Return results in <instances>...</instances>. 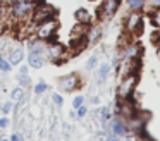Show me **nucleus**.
<instances>
[{
    "mask_svg": "<svg viewBox=\"0 0 160 141\" xmlns=\"http://www.w3.org/2000/svg\"><path fill=\"white\" fill-rule=\"evenodd\" d=\"M11 98H12V102H21L22 98H24V89H22V86H19V88H14L11 91Z\"/></svg>",
    "mask_w": 160,
    "mask_h": 141,
    "instance_id": "obj_17",
    "label": "nucleus"
},
{
    "mask_svg": "<svg viewBox=\"0 0 160 141\" xmlns=\"http://www.w3.org/2000/svg\"><path fill=\"white\" fill-rule=\"evenodd\" d=\"M88 26L90 24H81V23H76V26L71 29V38H81V36H86V31H88Z\"/></svg>",
    "mask_w": 160,
    "mask_h": 141,
    "instance_id": "obj_13",
    "label": "nucleus"
},
{
    "mask_svg": "<svg viewBox=\"0 0 160 141\" xmlns=\"http://www.w3.org/2000/svg\"><path fill=\"white\" fill-rule=\"evenodd\" d=\"M148 19H150V23H152V26L155 28V29H160V5L153 7V9L150 10Z\"/></svg>",
    "mask_w": 160,
    "mask_h": 141,
    "instance_id": "obj_14",
    "label": "nucleus"
},
{
    "mask_svg": "<svg viewBox=\"0 0 160 141\" xmlns=\"http://www.w3.org/2000/svg\"><path fill=\"white\" fill-rule=\"evenodd\" d=\"M0 2H2V3H5V2H7V0H0Z\"/></svg>",
    "mask_w": 160,
    "mask_h": 141,
    "instance_id": "obj_35",
    "label": "nucleus"
},
{
    "mask_svg": "<svg viewBox=\"0 0 160 141\" xmlns=\"http://www.w3.org/2000/svg\"><path fill=\"white\" fill-rule=\"evenodd\" d=\"M22 2H29V3H36L38 0H22Z\"/></svg>",
    "mask_w": 160,
    "mask_h": 141,
    "instance_id": "obj_33",
    "label": "nucleus"
},
{
    "mask_svg": "<svg viewBox=\"0 0 160 141\" xmlns=\"http://www.w3.org/2000/svg\"><path fill=\"white\" fill-rule=\"evenodd\" d=\"M126 2H128L129 10H136V12H141V10H145L146 2H148V0H126Z\"/></svg>",
    "mask_w": 160,
    "mask_h": 141,
    "instance_id": "obj_16",
    "label": "nucleus"
},
{
    "mask_svg": "<svg viewBox=\"0 0 160 141\" xmlns=\"http://www.w3.org/2000/svg\"><path fill=\"white\" fill-rule=\"evenodd\" d=\"M11 69H12V64L9 60H5V58L0 55V71H2V72H9Z\"/></svg>",
    "mask_w": 160,
    "mask_h": 141,
    "instance_id": "obj_19",
    "label": "nucleus"
},
{
    "mask_svg": "<svg viewBox=\"0 0 160 141\" xmlns=\"http://www.w3.org/2000/svg\"><path fill=\"white\" fill-rule=\"evenodd\" d=\"M52 100H53V103H55L57 107H60L64 103V98L60 95H57V93H55V95H52Z\"/></svg>",
    "mask_w": 160,
    "mask_h": 141,
    "instance_id": "obj_25",
    "label": "nucleus"
},
{
    "mask_svg": "<svg viewBox=\"0 0 160 141\" xmlns=\"http://www.w3.org/2000/svg\"><path fill=\"white\" fill-rule=\"evenodd\" d=\"M29 67V65H28ZM28 67H21L19 69V74H28Z\"/></svg>",
    "mask_w": 160,
    "mask_h": 141,
    "instance_id": "obj_30",
    "label": "nucleus"
},
{
    "mask_svg": "<svg viewBox=\"0 0 160 141\" xmlns=\"http://www.w3.org/2000/svg\"><path fill=\"white\" fill-rule=\"evenodd\" d=\"M110 117H112L110 108H108V107H103V108H102V122H108Z\"/></svg>",
    "mask_w": 160,
    "mask_h": 141,
    "instance_id": "obj_22",
    "label": "nucleus"
},
{
    "mask_svg": "<svg viewBox=\"0 0 160 141\" xmlns=\"http://www.w3.org/2000/svg\"><path fill=\"white\" fill-rule=\"evenodd\" d=\"M47 89H48V84L42 81V83H38V84L35 86V95H43V93H45Z\"/></svg>",
    "mask_w": 160,
    "mask_h": 141,
    "instance_id": "obj_20",
    "label": "nucleus"
},
{
    "mask_svg": "<svg viewBox=\"0 0 160 141\" xmlns=\"http://www.w3.org/2000/svg\"><path fill=\"white\" fill-rule=\"evenodd\" d=\"M107 141H119V138H117V136H114V134H110V136L107 138Z\"/></svg>",
    "mask_w": 160,
    "mask_h": 141,
    "instance_id": "obj_29",
    "label": "nucleus"
},
{
    "mask_svg": "<svg viewBox=\"0 0 160 141\" xmlns=\"http://www.w3.org/2000/svg\"><path fill=\"white\" fill-rule=\"evenodd\" d=\"M143 14L136 12V10H131V12L126 16L124 19V29L126 33L132 34V36H139L143 33Z\"/></svg>",
    "mask_w": 160,
    "mask_h": 141,
    "instance_id": "obj_4",
    "label": "nucleus"
},
{
    "mask_svg": "<svg viewBox=\"0 0 160 141\" xmlns=\"http://www.w3.org/2000/svg\"><path fill=\"white\" fill-rule=\"evenodd\" d=\"M0 141H11V139H5V138H0Z\"/></svg>",
    "mask_w": 160,
    "mask_h": 141,
    "instance_id": "obj_34",
    "label": "nucleus"
},
{
    "mask_svg": "<svg viewBox=\"0 0 160 141\" xmlns=\"http://www.w3.org/2000/svg\"><path fill=\"white\" fill-rule=\"evenodd\" d=\"M57 84H59V88L62 89V91L71 93V91L79 88L81 79L76 72H69V74H66V76H60V78L57 79Z\"/></svg>",
    "mask_w": 160,
    "mask_h": 141,
    "instance_id": "obj_7",
    "label": "nucleus"
},
{
    "mask_svg": "<svg viewBox=\"0 0 160 141\" xmlns=\"http://www.w3.org/2000/svg\"><path fill=\"white\" fill-rule=\"evenodd\" d=\"M110 71H112V65L108 64V62H103V64H100V67H98V83H103L105 79L108 78Z\"/></svg>",
    "mask_w": 160,
    "mask_h": 141,
    "instance_id": "obj_15",
    "label": "nucleus"
},
{
    "mask_svg": "<svg viewBox=\"0 0 160 141\" xmlns=\"http://www.w3.org/2000/svg\"><path fill=\"white\" fill-rule=\"evenodd\" d=\"M100 36H102V28L98 26V24H90L88 26V31H86V40H88V43H97L98 40H100Z\"/></svg>",
    "mask_w": 160,
    "mask_h": 141,
    "instance_id": "obj_9",
    "label": "nucleus"
},
{
    "mask_svg": "<svg viewBox=\"0 0 160 141\" xmlns=\"http://www.w3.org/2000/svg\"><path fill=\"white\" fill-rule=\"evenodd\" d=\"M57 16V9L50 3H47L45 0H38L35 3V9H33L31 16H29V21H31L33 26L36 24H42L45 21H50V19H55Z\"/></svg>",
    "mask_w": 160,
    "mask_h": 141,
    "instance_id": "obj_1",
    "label": "nucleus"
},
{
    "mask_svg": "<svg viewBox=\"0 0 160 141\" xmlns=\"http://www.w3.org/2000/svg\"><path fill=\"white\" fill-rule=\"evenodd\" d=\"M45 55L53 62V64H62L66 60V55H67V48L64 47L60 41L53 40V41H47V50Z\"/></svg>",
    "mask_w": 160,
    "mask_h": 141,
    "instance_id": "obj_5",
    "label": "nucleus"
},
{
    "mask_svg": "<svg viewBox=\"0 0 160 141\" xmlns=\"http://www.w3.org/2000/svg\"><path fill=\"white\" fill-rule=\"evenodd\" d=\"M110 131H112L110 134H114V136L124 138V136H128V131H129V129H128V124H126V122H122V120L115 119V120H112Z\"/></svg>",
    "mask_w": 160,
    "mask_h": 141,
    "instance_id": "obj_8",
    "label": "nucleus"
},
{
    "mask_svg": "<svg viewBox=\"0 0 160 141\" xmlns=\"http://www.w3.org/2000/svg\"><path fill=\"white\" fill-rule=\"evenodd\" d=\"M81 105H84V96L83 95H78L76 98L72 100V108H79Z\"/></svg>",
    "mask_w": 160,
    "mask_h": 141,
    "instance_id": "obj_23",
    "label": "nucleus"
},
{
    "mask_svg": "<svg viewBox=\"0 0 160 141\" xmlns=\"http://www.w3.org/2000/svg\"><path fill=\"white\" fill-rule=\"evenodd\" d=\"M11 141H22V136H21V134H18V133H14L11 136Z\"/></svg>",
    "mask_w": 160,
    "mask_h": 141,
    "instance_id": "obj_28",
    "label": "nucleus"
},
{
    "mask_svg": "<svg viewBox=\"0 0 160 141\" xmlns=\"http://www.w3.org/2000/svg\"><path fill=\"white\" fill-rule=\"evenodd\" d=\"M124 141H131V139H129V138H128V139H124Z\"/></svg>",
    "mask_w": 160,
    "mask_h": 141,
    "instance_id": "obj_36",
    "label": "nucleus"
},
{
    "mask_svg": "<svg viewBox=\"0 0 160 141\" xmlns=\"http://www.w3.org/2000/svg\"><path fill=\"white\" fill-rule=\"evenodd\" d=\"M138 79H139L138 72H131V74L121 78L119 86H117V98L119 100H129V98H132L134 89H136V86H138Z\"/></svg>",
    "mask_w": 160,
    "mask_h": 141,
    "instance_id": "obj_2",
    "label": "nucleus"
},
{
    "mask_svg": "<svg viewBox=\"0 0 160 141\" xmlns=\"http://www.w3.org/2000/svg\"><path fill=\"white\" fill-rule=\"evenodd\" d=\"M45 64V55L42 53H35V52H29L28 55V65L33 69H42Z\"/></svg>",
    "mask_w": 160,
    "mask_h": 141,
    "instance_id": "obj_10",
    "label": "nucleus"
},
{
    "mask_svg": "<svg viewBox=\"0 0 160 141\" xmlns=\"http://www.w3.org/2000/svg\"><path fill=\"white\" fill-rule=\"evenodd\" d=\"M86 113H88V107L86 105H81L79 108H76V117H79V119H83Z\"/></svg>",
    "mask_w": 160,
    "mask_h": 141,
    "instance_id": "obj_24",
    "label": "nucleus"
},
{
    "mask_svg": "<svg viewBox=\"0 0 160 141\" xmlns=\"http://www.w3.org/2000/svg\"><path fill=\"white\" fill-rule=\"evenodd\" d=\"M18 79H19V83H21L22 88H24V86H29V84H31V78H29L28 74H19Z\"/></svg>",
    "mask_w": 160,
    "mask_h": 141,
    "instance_id": "obj_21",
    "label": "nucleus"
},
{
    "mask_svg": "<svg viewBox=\"0 0 160 141\" xmlns=\"http://www.w3.org/2000/svg\"><path fill=\"white\" fill-rule=\"evenodd\" d=\"M152 2H153V5H155V7L160 5V0H152Z\"/></svg>",
    "mask_w": 160,
    "mask_h": 141,
    "instance_id": "obj_31",
    "label": "nucleus"
},
{
    "mask_svg": "<svg viewBox=\"0 0 160 141\" xmlns=\"http://www.w3.org/2000/svg\"><path fill=\"white\" fill-rule=\"evenodd\" d=\"M97 65H98V55H91L86 60V71H93Z\"/></svg>",
    "mask_w": 160,
    "mask_h": 141,
    "instance_id": "obj_18",
    "label": "nucleus"
},
{
    "mask_svg": "<svg viewBox=\"0 0 160 141\" xmlns=\"http://www.w3.org/2000/svg\"><path fill=\"white\" fill-rule=\"evenodd\" d=\"M0 5H2V2H0Z\"/></svg>",
    "mask_w": 160,
    "mask_h": 141,
    "instance_id": "obj_37",
    "label": "nucleus"
},
{
    "mask_svg": "<svg viewBox=\"0 0 160 141\" xmlns=\"http://www.w3.org/2000/svg\"><path fill=\"white\" fill-rule=\"evenodd\" d=\"M22 58H24V50H22L21 47H18V48H12V50L9 52V58H7V60L11 62L12 65H18V64H21V62H22Z\"/></svg>",
    "mask_w": 160,
    "mask_h": 141,
    "instance_id": "obj_12",
    "label": "nucleus"
},
{
    "mask_svg": "<svg viewBox=\"0 0 160 141\" xmlns=\"http://www.w3.org/2000/svg\"><path fill=\"white\" fill-rule=\"evenodd\" d=\"M157 57L160 58V45H157Z\"/></svg>",
    "mask_w": 160,
    "mask_h": 141,
    "instance_id": "obj_32",
    "label": "nucleus"
},
{
    "mask_svg": "<svg viewBox=\"0 0 160 141\" xmlns=\"http://www.w3.org/2000/svg\"><path fill=\"white\" fill-rule=\"evenodd\" d=\"M12 110V102H5L4 105H2V112L4 113H9Z\"/></svg>",
    "mask_w": 160,
    "mask_h": 141,
    "instance_id": "obj_26",
    "label": "nucleus"
},
{
    "mask_svg": "<svg viewBox=\"0 0 160 141\" xmlns=\"http://www.w3.org/2000/svg\"><path fill=\"white\" fill-rule=\"evenodd\" d=\"M121 7V0H102L100 9H98V17L102 21H108L117 14Z\"/></svg>",
    "mask_w": 160,
    "mask_h": 141,
    "instance_id": "obj_6",
    "label": "nucleus"
},
{
    "mask_svg": "<svg viewBox=\"0 0 160 141\" xmlns=\"http://www.w3.org/2000/svg\"><path fill=\"white\" fill-rule=\"evenodd\" d=\"M74 17H76V21L81 24H91V21H93L91 12L88 9H84V7H79V9L74 12Z\"/></svg>",
    "mask_w": 160,
    "mask_h": 141,
    "instance_id": "obj_11",
    "label": "nucleus"
},
{
    "mask_svg": "<svg viewBox=\"0 0 160 141\" xmlns=\"http://www.w3.org/2000/svg\"><path fill=\"white\" fill-rule=\"evenodd\" d=\"M57 29H59V21L57 19H50V21H45L42 24H36L35 26V36L42 41H53L55 40V34H57Z\"/></svg>",
    "mask_w": 160,
    "mask_h": 141,
    "instance_id": "obj_3",
    "label": "nucleus"
},
{
    "mask_svg": "<svg viewBox=\"0 0 160 141\" xmlns=\"http://www.w3.org/2000/svg\"><path fill=\"white\" fill-rule=\"evenodd\" d=\"M7 126H9V119L7 117H2V119H0V129H5Z\"/></svg>",
    "mask_w": 160,
    "mask_h": 141,
    "instance_id": "obj_27",
    "label": "nucleus"
}]
</instances>
